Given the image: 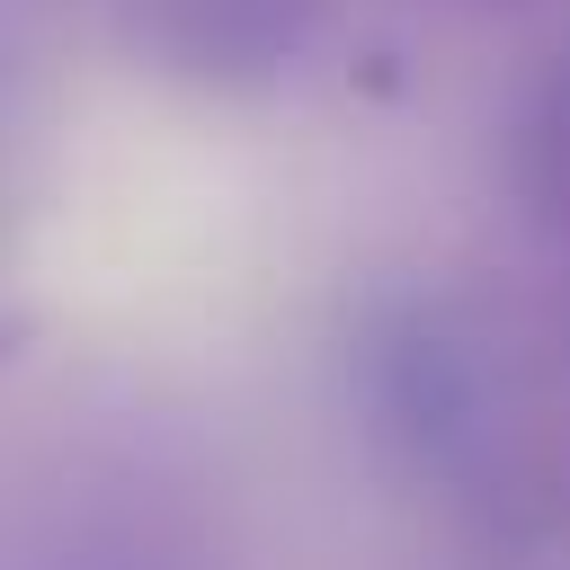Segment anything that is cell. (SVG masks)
Masks as SVG:
<instances>
[{
    "instance_id": "obj_1",
    "label": "cell",
    "mask_w": 570,
    "mask_h": 570,
    "mask_svg": "<svg viewBox=\"0 0 570 570\" xmlns=\"http://www.w3.org/2000/svg\"><path fill=\"white\" fill-rule=\"evenodd\" d=\"M321 0H134L125 27L187 80H267L312 45Z\"/></svg>"
},
{
    "instance_id": "obj_2",
    "label": "cell",
    "mask_w": 570,
    "mask_h": 570,
    "mask_svg": "<svg viewBox=\"0 0 570 570\" xmlns=\"http://www.w3.org/2000/svg\"><path fill=\"white\" fill-rule=\"evenodd\" d=\"M517 187H525L534 223L552 240H570V62L534 89V107L517 125Z\"/></svg>"
}]
</instances>
